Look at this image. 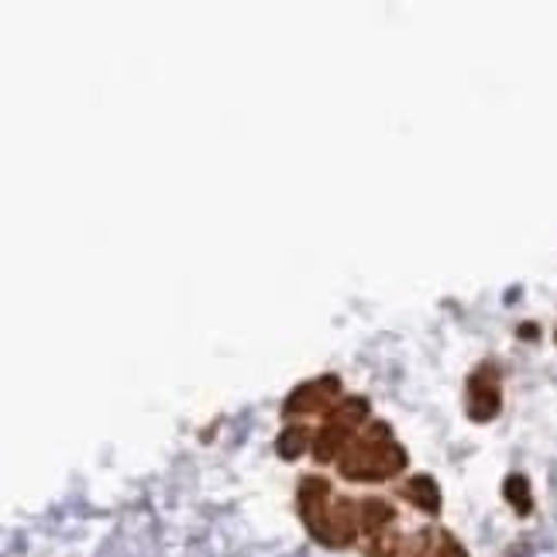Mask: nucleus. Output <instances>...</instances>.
I'll return each mask as SVG.
<instances>
[{
  "label": "nucleus",
  "instance_id": "1",
  "mask_svg": "<svg viewBox=\"0 0 557 557\" xmlns=\"http://www.w3.org/2000/svg\"><path fill=\"white\" fill-rule=\"evenodd\" d=\"M341 471L348 479L358 482H372V479H389L403 468V451L396 447V441L385 434V426H375V431L355 434L345 447H341Z\"/></svg>",
  "mask_w": 557,
  "mask_h": 557
}]
</instances>
